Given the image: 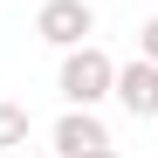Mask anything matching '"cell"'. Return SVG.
<instances>
[{
    "label": "cell",
    "instance_id": "7",
    "mask_svg": "<svg viewBox=\"0 0 158 158\" xmlns=\"http://www.w3.org/2000/svg\"><path fill=\"white\" fill-rule=\"evenodd\" d=\"M83 158H117V144H96V151H83Z\"/></svg>",
    "mask_w": 158,
    "mask_h": 158
},
{
    "label": "cell",
    "instance_id": "5",
    "mask_svg": "<svg viewBox=\"0 0 158 158\" xmlns=\"http://www.w3.org/2000/svg\"><path fill=\"white\" fill-rule=\"evenodd\" d=\"M28 131H35L28 103H0V151H21V144H28Z\"/></svg>",
    "mask_w": 158,
    "mask_h": 158
},
{
    "label": "cell",
    "instance_id": "4",
    "mask_svg": "<svg viewBox=\"0 0 158 158\" xmlns=\"http://www.w3.org/2000/svg\"><path fill=\"white\" fill-rule=\"evenodd\" d=\"M96 144H110V131H103V117L96 110H69L55 117V158H83V151H96Z\"/></svg>",
    "mask_w": 158,
    "mask_h": 158
},
{
    "label": "cell",
    "instance_id": "3",
    "mask_svg": "<svg viewBox=\"0 0 158 158\" xmlns=\"http://www.w3.org/2000/svg\"><path fill=\"white\" fill-rule=\"evenodd\" d=\"M110 96L124 103V117L151 124V117H158V62H144V55L117 62V83H110Z\"/></svg>",
    "mask_w": 158,
    "mask_h": 158
},
{
    "label": "cell",
    "instance_id": "8",
    "mask_svg": "<svg viewBox=\"0 0 158 158\" xmlns=\"http://www.w3.org/2000/svg\"><path fill=\"white\" fill-rule=\"evenodd\" d=\"M35 158H55V151H35Z\"/></svg>",
    "mask_w": 158,
    "mask_h": 158
},
{
    "label": "cell",
    "instance_id": "2",
    "mask_svg": "<svg viewBox=\"0 0 158 158\" xmlns=\"http://www.w3.org/2000/svg\"><path fill=\"white\" fill-rule=\"evenodd\" d=\"M35 35L48 48H83L96 35V14H89V0H48V7L35 14Z\"/></svg>",
    "mask_w": 158,
    "mask_h": 158
},
{
    "label": "cell",
    "instance_id": "6",
    "mask_svg": "<svg viewBox=\"0 0 158 158\" xmlns=\"http://www.w3.org/2000/svg\"><path fill=\"white\" fill-rule=\"evenodd\" d=\"M138 55H144V62H158V14L138 28Z\"/></svg>",
    "mask_w": 158,
    "mask_h": 158
},
{
    "label": "cell",
    "instance_id": "1",
    "mask_svg": "<svg viewBox=\"0 0 158 158\" xmlns=\"http://www.w3.org/2000/svg\"><path fill=\"white\" fill-rule=\"evenodd\" d=\"M110 83H117V62L103 55L96 41H83V48H62V76H55L62 103H76V110H96V103L110 96Z\"/></svg>",
    "mask_w": 158,
    "mask_h": 158
}]
</instances>
